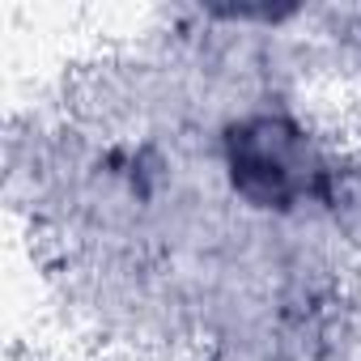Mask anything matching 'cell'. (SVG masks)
Listing matches in <instances>:
<instances>
[{
  "instance_id": "obj_1",
  "label": "cell",
  "mask_w": 361,
  "mask_h": 361,
  "mask_svg": "<svg viewBox=\"0 0 361 361\" xmlns=\"http://www.w3.org/2000/svg\"><path fill=\"white\" fill-rule=\"evenodd\" d=\"M217 166L226 192L259 217L336 213L344 161L327 136L289 106H251L221 123Z\"/></svg>"
}]
</instances>
